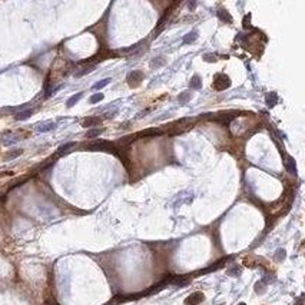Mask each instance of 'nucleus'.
<instances>
[{
    "mask_svg": "<svg viewBox=\"0 0 305 305\" xmlns=\"http://www.w3.org/2000/svg\"><path fill=\"white\" fill-rule=\"evenodd\" d=\"M76 143L75 142H70V143H66V145H62L60 148H59V150H57V153L59 155H63V153H67V152H70L72 148H75Z\"/></svg>",
    "mask_w": 305,
    "mask_h": 305,
    "instance_id": "obj_7",
    "label": "nucleus"
},
{
    "mask_svg": "<svg viewBox=\"0 0 305 305\" xmlns=\"http://www.w3.org/2000/svg\"><path fill=\"white\" fill-rule=\"evenodd\" d=\"M102 99H103V93H95V95L90 96L89 102L90 103H98L99 100H102Z\"/></svg>",
    "mask_w": 305,
    "mask_h": 305,
    "instance_id": "obj_15",
    "label": "nucleus"
},
{
    "mask_svg": "<svg viewBox=\"0 0 305 305\" xmlns=\"http://www.w3.org/2000/svg\"><path fill=\"white\" fill-rule=\"evenodd\" d=\"M100 122H102L100 117H88V119H84L83 120V126L84 127H90V126H95V125H99Z\"/></svg>",
    "mask_w": 305,
    "mask_h": 305,
    "instance_id": "obj_5",
    "label": "nucleus"
},
{
    "mask_svg": "<svg viewBox=\"0 0 305 305\" xmlns=\"http://www.w3.org/2000/svg\"><path fill=\"white\" fill-rule=\"evenodd\" d=\"M82 96H83V92H80V93H76V95H73L69 100H67V103H66V106L67 108H72V106H75L77 102H79L80 99H82Z\"/></svg>",
    "mask_w": 305,
    "mask_h": 305,
    "instance_id": "obj_6",
    "label": "nucleus"
},
{
    "mask_svg": "<svg viewBox=\"0 0 305 305\" xmlns=\"http://www.w3.org/2000/svg\"><path fill=\"white\" fill-rule=\"evenodd\" d=\"M162 63H163V59H159V60H153V62H152V66H159V65H162Z\"/></svg>",
    "mask_w": 305,
    "mask_h": 305,
    "instance_id": "obj_21",
    "label": "nucleus"
},
{
    "mask_svg": "<svg viewBox=\"0 0 305 305\" xmlns=\"http://www.w3.org/2000/svg\"><path fill=\"white\" fill-rule=\"evenodd\" d=\"M203 300H205V296H203L202 292H193L185 300V305H198L201 304Z\"/></svg>",
    "mask_w": 305,
    "mask_h": 305,
    "instance_id": "obj_4",
    "label": "nucleus"
},
{
    "mask_svg": "<svg viewBox=\"0 0 305 305\" xmlns=\"http://www.w3.org/2000/svg\"><path fill=\"white\" fill-rule=\"evenodd\" d=\"M20 153H22V150H16V152H12V153H9V155H7V158H14V156L20 155Z\"/></svg>",
    "mask_w": 305,
    "mask_h": 305,
    "instance_id": "obj_20",
    "label": "nucleus"
},
{
    "mask_svg": "<svg viewBox=\"0 0 305 305\" xmlns=\"http://www.w3.org/2000/svg\"><path fill=\"white\" fill-rule=\"evenodd\" d=\"M33 115V109H27V110H23V112H20L16 115V120H24V119H27Z\"/></svg>",
    "mask_w": 305,
    "mask_h": 305,
    "instance_id": "obj_8",
    "label": "nucleus"
},
{
    "mask_svg": "<svg viewBox=\"0 0 305 305\" xmlns=\"http://www.w3.org/2000/svg\"><path fill=\"white\" fill-rule=\"evenodd\" d=\"M195 6H196V3H195V2H192V3H189V9H193Z\"/></svg>",
    "mask_w": 305,
    "mask_h": 305,
    "instance_id": "obj_22",
    "label": "nucleus"
},
{
    "mask_svg": "<svg viewBox=\"0 0 305 305\" xmlns=\"http://www.w3.org/2000/svg\"><path fill=\"white\" fill-rule=\"evenodd\" d=\"M142 80H143V73L139 70L132 72V73H129V76H127V83H129V86H132V88H136L138 84H141Z\"/></svg>",
    "mask_w": 305,
    "mask_h": 305,
    "instance_id": "obj_3",
    "label": "nucleus"
},
{
    "mask_svg": "<svg viewBox=\"0 0 305 305\" xmlns=\"http://www.w3.org/2000/svg\"><path fill=\"white\" fill-rule=\"evenodd\" d=\"M189 98V93H188V92H186V93H183V95H181V96H179V102H185V100H186V99H188Z\"/></svg>",
    "mask_w": 305,
    "mask_h": 305,
    "instance_id": "obj_18",
    "label": "nucleus"
},
{
    "mask_svg": "<svg viewBox=\"0 0 305 305\" xmlns=\"http://www.w3.org/2000/svg\"><path fill=\"white\" fill-rule=\"evenodd\" d=\"M55 126H56V123H55V122H50V123H46V125H43V126H39V127H38V131H39V132H49V131H52V129H55Z\"/></svg>",
    "mask_w": 305,
    "mask_h": 305,
    "instance_id": "obj_12",
    "label": "nucleus"
},
{
    "mask_svg": "<svg viewBox=\"0 0 305 305\" xmlns=\"http://www.w3.org/2000/svg\"><path fill=\"white\" fill-rule=\"evenodd\" d=\"M218 16H219L222 20L226 19V22H232V17L229 16V13H228L226 10H219V12H218Z\"/></svg>",
    "mask_w": 305,
    "mask_h": 305,
    "instance_id": "obj_14",
    "label": "nucleus"
},
{
    "mask_svg": "<svg viewBox=\"0 0 305 305\" xmlns=\"http://www.w3.org/2000/svg\"><path fill=\"white\" fill-rule=\"evenodd\" d=\"M228 274H229V275H232V277H238V275L241 274V268L239 267H234Z\"/></svg>",
    "mask_w": 305,
    "mask_h": 305,
    "instance_id": "obj_17",
    "label": "nucleus"
},
{
    "mask_svg": "<svg viewBox=\"0 0 305 305\" xmlns=\"http://www.w3.org/2000/svg\"><path fill=\"white\" fill-rule=\"evenodd\" d=\"M103 133V129H90V131L86 132V138L89 139H93V138H98L99 135Z\"/></svg>",
    "mask_w": 305,
    "mask_h": 305,
    "instance_id": "obj_10",
    "label": "nucleus"
},
{
    "mask_svg": "<svg viewBox=\"0 0 305 305\" xmlns=\"http://www.w3.org/2000/svg\"><path fill=\"white\" fill-rule=\"evenodd\" d=\"M189 86H191V89H199L202 86V80L199 79V76H193L192 77V80L189 82Z\"/></svg>",
    "mask_w": 305,
    "mask_h": 305,
    "instance_id": "obj_9",
    "label": "nucleus"
},
{
    "mask_svg": "<svg viewBox=\"0 0 305 305\" xmlns=\"http://www.w3.org/2000/svg\"><path fill=\"white\" fill-rule=\"evenodd\" d=\"M239 305H246V304H245V302H241V304Z\"/></svg>",
    "mask_w": 305,
    "mask_h": 305,
    "instance_id": "obj_24",
    "label": "nucleus"
},
{
    "mask_svg": "<svg viewBox=\"0 0 305 305\" xmlns=\"http://www.w3.org/2000/svg\"><path fill=\"white\" fill-rule=\"evenodd\" d=\"M198 39V34H196V32H192V33H188L185 38H183V43L185 45H188V43H192V42H195Z\"/></svg>",
    "mask_w": 305,
    "mask_h": 305,
    "instance_id": "obj_11",
    "label": "nucleus"
},
{
    "mask_svg": "<svg viewBox=\"0 0 305 305\" xmlns=\"http://www.w3.org/2000/svg\"><path fill=\"white\" fill-rule=\"evenodd\" d=\"M212 86H214L216 90H224V89H226V88H229V86H231V80H229V77H228L226 75H224V73H219V75L215 76Z\"/></svg>",
    "mask_w": 305,
    "mask_h": 305,
    "instance_id": "obj_2",
    "label": "nucleus"
},
{
    "mask_svg": "<svg viewBox=\"0 0 305 305\" xmlns=\"http://www.w3.org/2000/svg\"><path fill=\"white\" fill-rule=\"evenodd\" d=\"M90 150H106V152H112L115 155H117V148L110 142L106 141H95L90 145H88Z\"/></svg>",
    "mask_w": 305,
    "mask_h": 305,
    "instance_id": "obj_1",
    "label": "nucleus"
},
{
    "mask_svg": "<svg viewBox=\"0 0 305 305\" xmlns=\"http://www.w3.org/2000/svg\"><path fill=\"white\" fill-rule=\"evenodd\" d=\"M108 305H116V302H115V301H113V302H109Z\"/></svg>",
    "mask_w": 305,
    "mask_h": 305,
    "instance_id": "obj_23",
    "label": "nucleus"
},
{
    "mask_svg": "<svg viewBox=\"0 0 305 305\" xmlns=\"http://www.w3.org/2000/svg\"><path fill=\"white\" fill-rule=\"evenodd\" d=\"M203 59H205L206 62H212V60L215 62V60H216L215 56H212V55H205V57H203Z\"/></svg>",
    "mask_w": 305,
    "mask_h": 305,
    "instance_id": "obj_19",
    "label": "nucleus"
},
{
    "mask_svg": "<svg viewBox=\"0 0 305 305\" xmlns=\"http://www.w3.org/2000/svg\"><path fill=\"white\" fill-rule=\"evenodd\" d=\"M110 83V79H103V80H100V82H98V83H95L93 84V89L95 90H98V89H102V88H105L106 84Z\"/></svg>",
    "mask_w": 305,
    "mask_h": 305,
    "instance_id": "obj_13",
    "label": "nucleus"
},
{
    "mask_svg": "<svg viewBox=\"0 0 305 305\" xmlns=\"http://www.w3.org/2000/svg\"><path fill=\"white\" fill-rule=\"evenodd\" d=\"M93 70V66H89V67H84L83 70H79L77 73H76V77H80V76H83L86 75V73H89V72Z\"/></svg>",
    "mask_w": 305,
    "mask_h": 305,
    "instance_id": "obj_16",
    "label": "nucleus"
}]
</instances>
